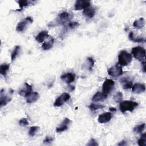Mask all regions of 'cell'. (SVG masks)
<instances>
[{"instance_id": "16", "label": "cell", "mask_w": 146, "mask_h": 146, "mask_svg": "<svg viewBox=\"0 0 146 146\" xmlns=\"http://www.w3.org/2000/svg\"><path fill=\"white\" fill-rule=\"evenodd\" d=\"M145 90V86L142 83H135L132 86V91L133 93L140 94L144 92Z\"/></svg>"}, {"instance_id": "18", "label": "cell", "mask_w": 146, "mask_h": 146, "mask_svg": "<svg viewBox=\"0 0 146 146\" xmlns=\"http://www.w3.org/2000/svg\"><path fill=\"white\" fill-rule=\"evenodd\" d=\"M49 35L48 34V31L46 30H43L40 31L36 36H35V40L41 43L43 42L46 38H48Z\"/></svg>"}, {"instance_id": "25", "label": "cell", "mask_w": 146, "mask_h": 146, "mask_svg": "<svg viewBox=\"0 0 146 146\" xmlns=\"http://www.w3.org/2000/svg\"><path fill=\"white\" fill-rule=\"evenodd\" d=\"M20 50H21V47L19 46H16L15 47L14 49L13 50L11 54V60L12 62L14 61L15 59V58L17 57V56L19 55Z\"/></svg>"}, {"instance_id": "24", "label": "cell", "mask_w": 146, "mask_h": 146, "mask_svg": "<svg viewBox=\"0 0 146 146\" xmlns=\"http://www.w3.org/2000/svg\"><path fill=\"white\" fill-rule=\"evenodd\" d=\"M10 68V64L7 63H3L0 66V74L5 78L6 77L7 72Z\"/></svg>"}, {"instance_id": "11", "label": "cell", "mask_w": 146, "mask_h": 146, "mask_svg": "<svg viewBox=\"0 0 146 146\" xmlns=\"http://www.w3.org/2000/svg\"><path fill=\"white\" fill-rule=\"evenodd\" d=\"M120 82L122 85V87L124 89L127 90L132 87L133 86V80L129 77L124 76L121 78L120 79Z\"/></svg>"}, {"instance_id": "38", "label": "cell", "mask_w": 146, "mask_h": 146, "mask_svg": "<svg viewBox=\"0 0 146 146\" xmlns=\"http://www.w3.org/2000/svg\"><path fill=\"white\" fill-rule=\"evenodd\" d=\"M126 145V141L124 140H122L120 143H118V145Z\"/></svg>"}, {"instance_id": "29", "label": "cell", "mask_w": 146, "mask_h": 146, "mask_svg": "<svg viewBox=\"0 0 146 146\" xmlns=\"http://www.w3.org/2000/svg\"><path fill=\"white\" fill-rule=\"evenodd\" d=\"M39 127L38 126H33L30 128L29 131V135L30 136H34L36 133L38 132L39 130Z\"/></svg>"}, {"instance_id": "5", "label": "cell", "mask_w": 146, "mask_h": 146, "mask_svg": "<svg viewBox=\"0 0 146 146\" xmlns=\"http://www.w3.org/2000/svg\"><path fill=\"white\" fill-rule=\"evenodd\" d=\"M14 92L13 90H10L8 94H5L3 89H2L0 91V106L2 108L3 106H6L11 100L12 95Z\"/></svg>"}, {"instance_id": "9", "label": "cell", "mask_w": 146, "mask_h": 146, "mask_svg": "<svg viewBox=\"0 0 146 146\" xmlns=\"http://www.w3.org/2000/svg\"><path fill=\"white\" fill-rule=\"evenodd\" d=\"M70 99V95L67 92L61 94L55 101L54 103V107H60Z\"/></svg>"}, {"instance_id": "21", "label": "cell", "mask_w": 146, "mask_h": 146, "mask_svg": "<svg viewBox=\"0 0 146 146\" xmlns=\"http://www.w3.org/2000/svg\"><path fill=\"white\" fill-rule=\"evenodd\" d=\"M145 26V20L143 18H140L138 19L135 20L133 23V26L135 28L140 29L143 28Z\"/></svg>"}, {"instance_id": "4", "label": "cell", "mask_w": 146, "mask_h": 146, "mask_svg": "<svg viewBox=\"0 0 146 146\" xmlns=\"http://www.w3.org/2000/svg\"><path fill=\"white\" fill-rule=\"evenodd\" d=\"M73 15L66 11H63L60 13L58 17L56 18L57 23L59 25L63 26H67V24L70 22V20L72 19Z\"/></svg>"}, {"instance_id": "26", "label": "cell", "mask_w": 146, "mask_h": 146, "mask_svg": "<svg viewBox=\"0 0 146 146\" xmlns=\"http://www.w3.org/2000/svg\"><path fill=\"white\" fill-rule=\"evenodd\" d=\"M33 2H35L34 1H27V0H20L18 1V3L19 4V9L20 10H22L23 8L25 7H26L29 6V5H31L33 3Z\"/></svg>"}, {"instance_id": "30", "label": "cell", "mask_w": 146, "mask_h": 146, "mask_svg": "<svg viewBox=\"0 0 146 146\" xmlns=\"http://www.w3.org/2000/svg\"><path fill=\"white\" fill-rule=\"evenodd\" d=\"M105 106L102 104H94L92 103L89 106V108L92 110V111H96L98 109H101L104 108Z\"/></svg>"}, {"instance_id": "36", "label": "cell", "mask_w": 146, "mask_h": 146, "mask_svg": "<svg viewBox=\"0 0 146 146\" xmlns=\"http://www.w3.org/2000/svg\"><path fill=\"white\" fill-rule=\"evenodd\" d=\"M87 145H90V146H95V145H98V144L97 143L96 141L94 139H91L90 141L88 142V144H87Z\"/></svg>"}, {"instance_id": "20", "label": "cell", "mask_w": 146, "mask_h": 146, "mask_svg": "<svg viewBox=\"0 0 146 146\" xmlns=\"http://www.w3.org/2000/svg\"><path fill=\"white\" fill-rule=\"evenodd\" d=\"M95 9L94 7H88L87 9H85L83 11V14L84 16H85L86 18H92L94 17V16L95 14Z\"/></svg>"}, {"instance_id": "34", "label": "cell", "mask_w": 146, "mask_h": 146, "mask_svg": "<svg viewBox=\"0 0 146 146\" xmlns=\"http://www.w3.org/2000/svg\"><path fill=\"white\" fill-rule=\"evenodd\" d=\"M87 62L88 63V69L89 70H91L94 65V60L91 57H88L87 58Z\"/></svg>"}, {"instance_id": "3", "label": "cell", "mask_w": 146, "mask_h": 146, "mask_svg": "<svg viewBox=\"0 0 146 146\" xmlns=\"http://www.w3.org/2000/svg\"><path fill=\"white\" fill-rule=\"evenodd\" d=\"M132 54L141 63L145 62V50L141 46L135 47L132 48Z\"/></svg>"}, {"instance_id": "2", "label": "cell", "mask_w": 146, "mask_h": 146, "mask_svg": "<svg viewBox=\"0 0 146 146\" xmlns=\"http://www.w3.org/2000/svg\"><path fill=\"white\" fill-rule=\"evenodd\" d=\"M132 60V56L126 51L122 50L118 55V63L120 65L125 66L128 65Z\"/></svg>"}, {"instance_id": "39", "label": "cell", "mask_w": 146, "mask_h": 146, "mask_svg": "<svg viewBox=\"0 0 146 146\" xmlns=\"http://www.w3.org/2000/svg\"><path fill=\"white\" fill-rule=\"evenodd\" d=\"M110 110L111 111H116V109L115 108H110Z\"/></svg>"}, {"instance_id": "13", "label": "cell", "mask_w": 146, "mask_h": 146, "mask_svg": "<svg viewBox=\"0 0 146 146\" xmlns=\"http://www.w3.org/2000/svg\"><path fill=\"white\" fill-rule=\"evenodd\" d=\"M71 122V120L70 119L66 117L63 120V121L61 123V124L56 127V132H62L66 131L68 129V126L70 124Z\"/></svg>"}, {"instance_id": "12", "label": "cell", "mask_w": 146, "mask_h": 146, "mask_svg": "<svg viewBox=\"0 0 146 146\" xmlns=\"http://www.w3.org/2000/svg\"><path fill=\"white\" fill-rule=\"evenodd\" d=\"M61 79L67 84H70L74 82L75 79V74L72 72H67L63 74L60 76Z\"/></svg>"}, {"instance_id": "28", "label": "cell", "mask_w": 146, "mask_h": 146, "mask_svg": "<svg viewBox=\"0 0 146 146\" xmlns=\"http://www.w3.org/2000/svg\"><path fill=\"white\" fill-rule=\"evenodd\" d=\"M137 143L140 146H146V133H143L138 140Z\"/></svg>"}, {"instance_id": "6", "label": "cell", "mask_w": 146, "mask_h": 146, "mask_svg": "<svg viewBox=\"0 0 146 146\" xmlns=\"http://www.w3.org/2000/svg\"><path fill=\"white\" fill-rule=\"evenodd\" d=\"M108 74L111 77L117 78L123 74V71L121 66L117 64L111 67L108 70Z\"/></svg>"}, {"instance_id": "15", "label": "cell", "mask_w": 146, "mask_h": 146, "mask_svg": "<svg viewBox=\"0 0 146 146\" xmlns=\"http://www.w3.org/2000/svg\"><path fill=\"white\" fill-rule=\"evenodd\" d=\"M32 91V87L27 82L25 83L24 88L21 89L19 92V95L21 96L26 97Z\"/></svg>"}, {"instance_id": "8", "label": "cell", "mask_w": 146, "mask_h": 146, "mask_svg": "<svg viewBox=\"0 0 146 146\" xmlns=\"http://www.w3.org/2000/svg\"><path fill=\"white\" fill-rule=\"evenodd\" d=\"M115 82L112 79H106L102 85L103 92L106 95L110 94L113 88Z\"/></svg>"}, {"instance_id": "10", "label": "cell", "mask_w": 146, "mask_h": 146, "mask_svg": "<svg viewBox=\"0 0 146 146\" xmlns=\"http://www.w3.org/2000/svg\"><path fill=\"white\" fill-rule=\"evenodd\" d=\"M91 3L89 1L86 0H78L76 1L75 5H74V9L75 10H80L82 9H85L90 6Z\"/></svg>"}, {"instance_id": "32", "label": "cell", "mask_w": 146, "mask_h": 146, "mask_svg": "<svg viewBox=\"0 0 146 146\" xmlns=\"http://www.w3.org/2000/svg\"><path fill=\"white\" fill-rule=\"evenodd\" d=\"M79 24L77 22H70L66 26L68 27L69 28H70L71 29H74L78 27L79 26Z\"/></svg>"}, {"instance_id": "35", "label": "cell", "mask_w": 146, "mask_h": 146, "mask_svg": "<svg viewBox=\"0 0 146 146\" xmlns=\"http://www.w3.org/2000/svg\"><path fill=\"white\" fill-rule=\"evenodd\" d=\"M54 139L51 136H46L43 140V143L44 144H50L53 141Z\"/></svg>"}, {"instance_id": "14", "label": "cell", "mask_w": 146, "mask_h": 146, "mask_svg": "<svg viewBox=\"0 0 146 146\" xmlns=\"http://www.w3.org/2000/svg\"><path fill=\"white\" fill-rule=\"evenodd\" d=\"M111 118H112V115L110 112H104L100 114L99 116L98 121L99 123L104 124L110 121Z\"/></svg>"}, {"instance_id": "19", "label": "cell", "mask_w": 146, "mask_h": 146, "mask_svg": "<svg viewBox=\"0 0 146 146\" xmlns=\"http://www.w3.org/2000/svg\"><path fill=\"white\" fill-rule=\"evenodd\" d=\"M107 98V95L105 94L103 92H96L92 98L93 102H99L103 101Z\"/></svg>"}, {"instance_id": "1", "label": "cell", "mask_w": 146, "mask_h": 146, "mask_svg": "<svg viewBox=\"0 0 146 146\" xmlns=\"http://www.w3.org/2000/svg\"><path fill=\"white\" fill-rule=\"evenodd\" d=\"M138 103L132 100H124L121 102L119 104V108L122 113H125L127 111L132 112L133 110L137 107Z\"/></svg>"}, {"instance_id": "7", "label": "cell", "mask_w": 146, "mask_h": 146, "mask_svg": "<svg viewBox=\"0 0 146 146\" xmlns=\"http://www.w3.org/2000/svg\"><path fill=\"white\" fill-rule=\"evenodd\" d=\"M33 22V19L31 17H28L25 18L23 20L19 22L17 26H16V30L18 32H22L26 30L27 26Z\"/></svg>"}, {"instance_id": "23", "label": "cell", "mask_w": 146, "mask_h": 146, "mask_svg": "<svg viewBox=\"0 0 146 146\" xmlns=\"http://www.w3.org/2000/svg\"><path fill=\"white\" fill-rule=\"evenodd\" d=\"M54 43V39L53 38H51L49 40L44 42L42 45V48L44 50H50L53 47Z\"/></svg>"}, {"instance_id": "22", "label": "cell", "mask_w": 146, "mask_h": 146, "mask_svg": "<svg viewBox=\"0 0 146 146\" xmlns=\"http://www.w3.org/2000/svg\"><path fill=\"white\" fill-rule=\"evenodd\" d=\"M128 38H129V40H131V41L134 42L140 43V42H145V39L143 37H135V36L134 35V34L132 31L129 33V34L128 35Z\"/></svg>"}, {"instance_id": "33", "label": "cell", "mask_w": 146, "mask_h": 146, "mask_svg": "<svg viewBox=\"0 0 146 146\" xmlns=\"http://www.w3.org/2000/svg\"><path fill=\"white\" fill-rule=\"evenodd\" d=\"M19 124L22 126V127H23V126H26V125H28L29 124V122L28 121V120L25 118V117H23V118H22L19 120Z\"/></svg>"}, {"instance_id": "31", "label": "cell", "mask_w": 146, "mask_h": 146, "mask_svg": "<svg viewBox=\"0 0 146 146\" xmlns=\"http://www.w3.org/2000/svg\"><path fill=\"white\" fill-rule=\"evenodd\" d=\"M114 100L117 103H120L123 100V94L121 92H117L113 97Z\"/></svg>"}, {"instance_id": "37", "label": "cell", "mask_w": 146, "mask_h": 146, "mask_svg": "<svg viewBox=\"0 0 146 146\" xmlns=\"http://www.w3.org/2000/svg\"><path fill=\"white\" fill-rule=\"evenodd\" d=\"M142 65H143V71L144 72H145V62H142Z\"/></svg>"}, {"instance_id": "27", "label": "cell", "mask_w": 146, "mask_h": 146, "mask_svg": "<svg viewBox=\"0 0 146 146\" xmlns=\"http://www.w3.org/2000/svg\"><path fill=\"white\" fill-rule=\"evenodd\" d=\"M145 123H143L141 124L137 125V126L133 128V131L135 133H141L144 131V129H145Z\"/></svg>"}, {"instance_id": "17", "label": "cell", "mask_w": 146, "mask_h": 146, "mask_svg": "<svg viewBox=\"0 0 146 146\" xmlns=\"http://www.w3.org/2000/svg\"><path fill=\"white\" fill-rule=\"evenodd\" d=\"M39 98V95L37 92H32L26 97V102L27 103H34L37 101Z\"/></svg>"}]
</instances>
